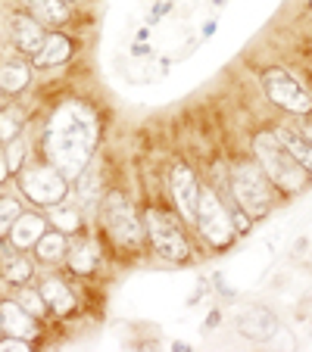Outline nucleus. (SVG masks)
<instances>
[{"label": "nucleus", "instance_id": "obj_8", "mask_svg": "<svg viewBox=\"0 0 312 352\" xmlns=\"http://www.w3.org/2000/svg\"><path fill=\"white\" fill-rule=\"evenodd\" d=\"M103 225L113 234L116 243L128 246V250H138L141 246L144 231H141V221L134 215L132 203L122 193H107V199H103Z\"/></svg>", "mask_w": 312, "mask_h": 352}, {"label": "nucleus", "instance_id": "obj_2", "mask_svg": "<svg viewBox=\"0 0 312 352\" xmlns=\"http://www.w3.org/2000/svg\"><path fill=\"white\" fill-rule=\"evenodd\" d=\"M253 150H256V162L266 168V175L272 178L275 187H281L284 193H300L309 184V172L293 160V153L275 138V131H259L253 138Z\"/></svg>", "mask_w": 312, "mask_h": 352}, {"label": "nucleus", "instance_id": "obj_15", "mask_svg": "<svg viewBox=\"0 0 312 352\" xmlns=\"http://www.w3.org/2000/svg\"><path fill=\"white\" fill-rule=\"evenodd\" d=\"M69 56H72V41L66 38V34H47L44 47H41L38 54H34V63H38L41 69L47 66H60V63H66Z\"/></svg>", "mask_w": 312, "mask_h": 352}, {"label": "nucleus", "instance_id": "obj_21", "mask_svg": "<svg viewBox=\"0 0 312 352\" xmlns=\"http://www.w3.org/2000/svg\"><path fill=\"white\" fill-rule=\"evenodd\" d=\"M22 122H25V113L19 107H3L0 109V144H10V140L19 138Z\"/></svg>", "mask_w": 312, "mask_h": 352}, {"label": "nucleus", "instance_id": "obj_30", "mask_svg": "<svg viewBox=\"0 0 312 352\" xmlns=\"http://www.w3.org/2000/svg\"><path fill=\"white\" fill-rule=\"evenodd\" d=\"M7 175H10V162L7 156H0V181H7Z\"/></svg>", "mask_w": 312, "mask_h": 352}, {"label": "nucleus", "instance_id": "obj_26", "mask_svg": "<svg viewBox=\"0 0 312 352\" xmlns=\"http://www.w3.org/2000/svg\"><path fill=\"white\" fill-rule=\"evenodd\" d=\"M19 302H22V309H25V312H32V315H34V318H41V315L47 312V299H44V293L22 290V293H19Z\"/></svg>", "mask_w": 312, "mask_h": 352}, {"label": "nucleus", "instance_id": "obj_11", "mask_svg": "<svg viewBox=\"0 0 312 352\" xmlns=\"http://www.w3.org/2000/svg\"><path fill=\"white\" fill-rule=\"evenodd\" d=\"M275 138H278L281 144H284L287 150L293 153V160H297L300 166L312 175V140L306 138L297 125H291V122H281V125L275 128Z\"/></svg>", "mask_w": 312, "mask_h": 352}, {"label": "nucleus", "instance_id": "obj_16", "mask_svg": "<svg viewBox=\"0 0 312 352\" xmlns=\"http://www.w3.org/2000/svg\"><path fill=\"white\" fill-rule=\"evenodd\" d=\"M22 7H25L38 22H50V25H63V22H69V3L66 0H22Z\"/></svg>", "mask_w": 312, "mask_h": 352}, {"label": "nucleus", "instance_id": "obj_12", "mask_svg": "<svg viewBox=\"0 0 312 352\" xmlns=\"http://www.w3.org/2000/svg\"><path fill=\"white\" fill-rule=\"evenodd\" d=\"M13 41H16V47H19L22 54H38L41 47H44V41H47V34H44V28L34 22V16H13Z\"/></svg>", "mask_w": 312, "mask_h": 352}, {"label": "nucleus", "instance_id": "obj_33", "mask_svg": "<svg viewBox=\"0 0 312 352\" xmlns=\"http://www.w3.org/2000/svg\"><path fill=\"white\" fill-rule=\"evenodd\" d=\"M309 7H312V0H309Z\"/></svg>", "mask_w": 312, "mask_h": 352}, {"label": "nucleus", "instance_id": "obj_5", "mask_svg": "<svg viewBox=\"0 0 312 352\" xmlns=\"http://www.w3.org/2000/svg\"><path fill=\"white\" fill-rule=\"evenodd\" d=\"M144 221H147V234H150L153 250H156L163 259H169V262H185L187 256H191L187 237L181 234L178 221H175L169 212H163V209H147Z\"/></svg>", "mask_w": 312, "mask_h": 352}, {"label": "nucleus", "instance_id": "obj_29", "mask_svg": "<svg viewBox=\"0 0 312 352\" xmlns=\"http://www.w3.org/2000/svg\"><path fill=\"white\" fill-rule=\"evenodd\" d=\"M297 128H300V131L306 134V138L312 140V119H306V122H297Z\"/></svg>", "mask_w": 312, "mask_h": 352}, {"label": "nucleus", "instance_id": "obj_32", "mask_svg": "<svg viewBox=\"0 0 312 352\" xmlns=\"http://www.w3.org/2000/svg\"><path fill=\"white\" fill-rule=\"evenodd\" d=\"M66 3H72V0H66Z\"/></svg>", "mask_w": 312, "mask_h": 352}, {"label": "nucleus", "instance_id": "obj_31", "mask_svg": "<svg viewBox=\"0 0 312 352\" xmlns=\"http://www.w3.org/2000/svg\"><path fill=\"white\" fill-rule=\"evenodd\" d=\"M0 331H3V318H0Z\"/></svg>", "mask_w": 312, "mask_h": 352}, {"label": "nucleus", "instance_id": "obj_28", "mask_svg": "<svg viewBox=\"0 0 312 352\" xmlns=\"http://www.w3.org/2000/svg\"><path fill=\"white\" fill-rule=\"evenodd\" d=\"M25 337H10V340H0V352H25L32 346H25Z\"/></svg>", "mask_w": 312, "mask_h": 352}, {"label": "nucleus", "instance_id": "obj_14", "mask_svg": "<svg viewBox=\"0 0 312 352\" xmlns=\"http://www.w3.org/2000/svg\"><path fill=\"white\" fill-rule=\"evenodd\" d=\"M44 234H47V221L41 219V215L25 212V215H19V219H16L13 231H10V240H13L16 250H28V246H34L41 237H44Z\"/></svg>", "mask_w": 312, "mask_h": 352}, {"label": "nucleus", "instance_id": "obj_25", "mask_svg": "<svg viewBox=\"0 0 312 352\" xmlns=\"http://www.w3.org/2000/svg\"><path fill=\"white\" fill-rule=\"evenodd\" d=\"M19 215H22V209H19V203H16V199L0 197V237L13 231V225H16V219H19Z\"/></svg>", "mask_w": 312, "mask_h": 352}, {"label": "nucleus", "instance_id": "obj_1", "mask_svg": "<svg viewBox=\"0 0 312 352\" xmlns=\"http://www.w3.org/2000/svg\"><path fill=\"white\" fill-rule=\"evenodd\" d=\"M97 146V116L91 107L69 100L50 116L44 131V156L63 175L79 178L87 168Z\"/></svg>", "mask_w": 312, "mask_h": 352}, {"label": "nucleus", "instance_id": "obj_4", "mask_svg": "<svg viewBox=\"0 0 312 352\" xmlns=\"http://www.w3.org/2000/svg\"><path fill=\"white\" fill-rule=\"evenodd\" d=\"M19 187H22V193H25L32 203H38V206H47V209L60 206L63 199H66V193H69L66 175H63L56 166L25 168V172L19 175Z\"/></svg>", "mask_w": 312, "mask_h": 352}, {"label": "nucleus", "instance_id": "obj_13", "mask_svg": "<svg viewBox=\"0 0 312 352\" xmlns=\"http://www.w3.org/2000/svg\"><path fill=\"white\" fill-rule=\"evenodd\" d=\"M0 318H3V331L10 337H34V315L22 309V302H0Z\"/></svg>", "mask_w": 312, "mask_h": 352}, {"label": "nucleus", "instance_id": "obj_23", "mask_svg": "<svg viewBox=\"0 0 312 352\" xmlns=\"http://www.w3.org/2000/svg\"><path fill=\"white\" fill-rule=\"evenodd\" d=\"M50 221H54V228H56V231H63V234H72V231H79V225H81V215L75 212V209L54 206V212H50Z\"/></svg>", "mask_w": 312, "mask_h": 352}, {"label": "nucleus", "instance_id": "obj_19", "mask_svg": "<svg viewBox=\"0 0 312 352\" xmlns=\"http://www.w3.org/2000/svg\"><path fill=\"white\" fill-rule=\"evenodd\" d=\"M97 262H100V253L91 240L75 243L72 253H69V265H72V272H79V274H91L94 268H97Z\"/></svg>", "mask_w": 312, "mask_h": 352}, {"label": "nucleus", "instance_id": "obj_10", "mask_svg": "<svg viewBox=\"0 0 312 352\" xmlns=\"http://www.w3.org/2000/svg\"><path fill=\"white\" fill-rule=\"evenodd\" d=\"M238 331L253 343H269L278 333V318L262 306H250L238 315Z\"/></svg>", "mask_w": 312, "mask_h": 352}, {"label": "nucleus", "instance_id": "obj_17", "mask_svg": "<svg viewBox=\"0 0 312 352\" xmlns=\"http://www.w3.org/2000/svg\"><path fill=\"white\" fill-rule=\"evenodd\" d=\"M32 81V66L25 60H7L0 63V91L19 94Z\"/></svg>", "mask_w": 312, "mask_h": 352}, {"label": "nucleus", "instance_id": "obj_22", "mask_svg": "<svg viewBox=\"0 0 312 352\" xmlns=\"http://www.w3.org/2000/svg\"><path fill=\"white\" fill-rule=\"evenodd\" d=\"M32 274H34V265L25 256H10V259L3 262V278L13 280V284H25Z\"/></svg>", "mask_w": 312, "mask_h": 352}, {"label": "nucleus", "instance_id": "obj_3", "mask_svg": "<svg viewBox=\"0 0 312 352\" xmlns=\"http://www.w3.org/2000/svg\"><path fill=\"white\" fill-rule=\"evenodd\" d=\"M231 197L250 219H259V215H266L269 206H272V197H275L272 178L266 175L262 166L238 162L231 172Z\"/></svg>", "mask_w": 312, "mask_h": 352}, {"label": "nucleus", "instance_id": "obj_20", "mask_svg": "<svg viewBox=\"0 0 312 352\" xmlns=\"http://www.w3.org/2000/svg\"><path fill=\"white\" fill-rule=\"evenodd\" d=\"M34 253H38L41 262H60L63 253H66V237H63V231L44 234V237L34 243Z\"/></svg>", "mask_w": 312, "mask_h": 352}, {"label": "nucleus", "instance_id": "obj_7", "mask_svg": "<svg viewBox=\"0 0 312 352\" xmlns=\"http://www.w3.org/2000/svg\"><path fill=\"white\" fill-rule=\"evenodd\" d=\"M197 231L213 246H228L234 237V225L228 219V209L209 187H200L197 197Z\"/></svg>", "mask_w": 312, "mask_h": 352}, {"label": "nucleus", "instance_id": "obj_24", "mask_svg": "<svg viewBox=\"0 0 312 352\" xmlns=\"http://www.w3.org/2000/svg\"><path fill=\"white\" fill-rule=\"evenodd\" d=\"M75 190H79V199L81 203H94V199L100 197V178L94 172H81L79 178H75Z\"/></svg>", "mask_w": 312, "mask_h": 352}, {"label": "nucleus", "instance_id": "obj_18", "mask_svg": "<svg viewBox=\"0 0 312 352\" xmlns=\"http://www.w3.org/2000/svg\"><path fill=\"white\" fill-rule=\"evenodd\" d=\"M41 293H44L47 306L54 309L56 315H69V312L75 309V296H72V290H69V287L63 284L60 278H47L44 284H41Z\"/></svg>", "mask_w": 312, "mask_h": 352}, {"label": "nucleus", "instance_id": "obj_27", "mask_svg": "<svg viewBox=\"0 0 312 352\" xmlns=\"http://www.w3.org/2000/svg\"><path fill=\"white\" fill-rule=\"evenodd\" d=\"M22 156H25V140L16 138L7 144V162H10V172H22Z\"/></svg>", "mask_w": 312, "mask_h": 352}, {"label": "nucleus", "instance_id": "obj_6", "mask_svg": "<svg viewBox=\"0 0 312 352\" xmlns=\"http://www.w3.org/2000/svg\"><path fill=\"white\" fill-rule=\"evenodd\" d=\"M262 87H266L269 100L275 107L287 109L293 116H309L312 113V94L293 78L287 69H269L262 75Z\"/></svg>", "mask_w": 312, "mask_h": 352}, {"label": "nucleus", "instance_id": "obj_9", "mask_svg": "<svg viewBox=\"0 0 312 352\" xmlns=\"http://www.w3.org/2000/svg\"><path fill=\"white\" fill-rule=\"evenodd\" d=\"M169 184H172V199H175V206H178L181 219L191 221V225L197 228V197H200V187H197L194 172L187 166H175Z\"/></svg>", "mask_w": 312, "mask_h": 352}]
</instances>
